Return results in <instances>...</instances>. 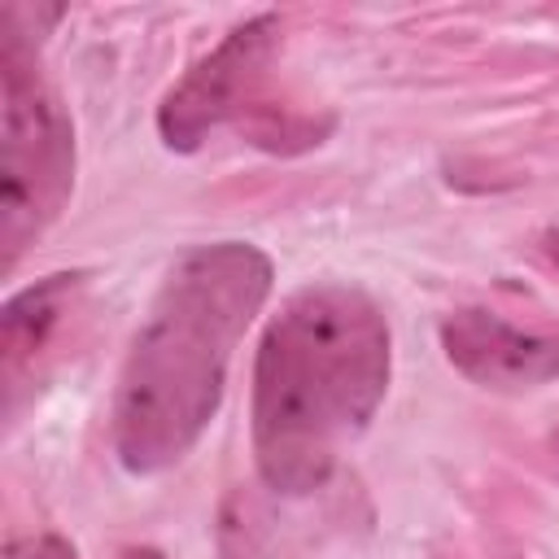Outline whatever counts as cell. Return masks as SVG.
<instances>
[{"mask_svg": "<svg viewBox=\"0 0 559 559\" xmlns=\"http://www.w3.org/2000/svg\"><path fill=\"white\" fill-rule=\"evenodd\" d=\"M389 389V323L349 284H306L253 362V459L275 493L319 489Z\"/></svg>", "mask_w": 559, "mask_h": 559, "instance_id": "cell-1", "label": "cell"}, {"mask_svg": "<svg viewBox=\"0 0 559 559\" xmlns=\"http://www.w3.org/2000/svg\"><path fill=\"white\" fill-rule=\"evenodd\" d=\"M266 293L271 258L245 240L201 245L170 266L114 393V450L127 472H162L197 445Z\"/></svg>", "mask_w": 559, "mask_h": 559, "instance_id": "cell-2", "label": "cell"}, {"mask_svg": "<svg viewBox=\"0 0 559 559\" xmlns=\"http://www.w3.org/2000/svg\"><path fill=\"white\" fill-rule=\"evenodd\" d=\"M4 140H0V249L4 266L61 214L74 188V127L48 87L35 44L4 13L0 44Z\"/></svg>", "mask_w": 559, "mask_h": 559, "instance_id": "cell-3", "label": "cell"}, {"mask_svg": "<svg viewBox=\"0 0 559 559\" xmlns=\"http://www.w3.org/2000/svg\"><path fill=\"white\" fill-rule=\"evenodd\" d=\"M275 44H280V13H253L236 31H227V39L210 57H201L157 105V131L166 148L192 153L223 118L245 109L266 61L275 57Z\"/></svg>", "mask_w": 559, "mask_h": 559, "instance_id": "cell-4", "label": "cell"}, {"mask_svg": "<svg viewBox=\"0 0 559 559\" xmlns=\"http://www.w3.org/2000/svg\"><path fill=\"white\" fill-rule=\"evenodd\" d=\"M445 358L485 389H533L559 376V332H528L511 319L463 306L441 323Z\"/></svg>", "mask_w": 559, "mask_h": 559, "instance_id": "cell-5", "label": "cell"}, {"mask_svg": "<svg viewBox=\"0 0 559 559\" xmlns=\"http://www.w3.org/2000/svg\"><path fill=\"white\" fill-rule=\"evenodd\" d=\"M79 280L83 275H48V280L22 288L17 297H9V306L0 314V358H4L9 411L17 402L22 380L35 376V354H44V345L61 328V319L79 293Z\"/></svg>", "mask_w": 559, "mask_h": 559, "instance_id": "cell-6", "label": "cell"}, {"mask_svg": "<svg viewBox=\"0 0 559 559\" xmlns=\"http://www.w3.org/2000/svg\"><path fill=\"white\" fill-rule=\"evenodd\" d=\"M4 559H79L74 546L57 533H44V537H22V542H9Z\"/></svg>", "mask_w": 559, "mask_h": 559, "instance_id": "cell-7", "label": "cell"}, {"mask_svg": "<svg viewBox=\"0 0 559 559\" xmlns=\"http://www.w3.org/2000/svg\"><path fill=\"white\" fill-rule=\"evenodd\" d=\"M542 245H546V258L559 266V227H550V231L542 236Z\"/></svg>", "mask_w": 559, "mask_h": 559, "instance_id": "cell-8", "label": "cell"}, {"mask_svg": "<svg viewBox=\"0 0 559 559\" xmlns=\"http://www.w3.org/2000/svg\"><path fill=\"white\" fill-rule=\"evenodd\" d=\"M118 559H166L162 550H148V546H135V550H122Z\"/></svg>", "mask_w": 559, "mask_h": 559, "instance_id": "cell-9", "label": "cell"}]
</instances>
